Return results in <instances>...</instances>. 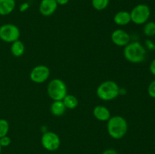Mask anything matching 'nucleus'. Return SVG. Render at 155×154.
Returning <instances> with one entry per match:
<instances>
[{
    "instance_id": "f257e3e1",
    "label": "nucleus",
    "mask_w": 155,
    "mask_h": 154,
    "mask_svg": "<svg viewBox=\"0 0 155 154\" xmlns=\"http://www.w3.org/2000/svg\"><path fill=\"white\" fill-rule=\"evenodd\" d=\"M128 122L121 116H110L107 122V131L108 135L114 140L124 138L128 131Z\"/></svg>"
},
{
    "instance_id": "f03ea898",
    "label": "nucleus",
    "mask_w": 155,
    "mask_h": 154,
    "mask_svg": "<svg viewBox=\"0 0 155 154\" xmlns=\"http://www.w3.org/2000/svg\"><path fill=\"white\" fill-rule=\"evenodd\" d=\"M123 54L124 58L130 63H140L146 58L147 50L141 42L135 41L124 47Z\"/></svg>"
},
{
    "instance_id": "7ed1b4c3",
    "label": "nucleus",
    "mask_w": 155,
    "mask_h": 154,
    "mask_svg": "<svg viewBox=\"0 0 155 154\" xmlns=\"http://www.w3.org/2000/svg\"><path fill=\"white\" fill-rule=\"evenodd\" d=\"M120 87L113 80H105L99 84L96 89V95L101 101H110L120 96Z\"/></svg>"
},
{
    "instance_id": "20e7f679",
    "label": "nucleus",
    "mask_w": 155,
    "mask_h": 154,
    "mask_svg": "<svg viewBox=\"0 0 155 154\" xmlns=\"http://www.w3.org/2000/svg\"><path fill=\"white\" fill-rule=\"evenodd\" d=\"M47 94L52 101H62L68 95V87L64 82L58 78L51 79L47 85Z\"/></svg>"
},
{
    "instance_id": "39448f33",
    "label": "nucleus",
    "mask_w": 155,
    "mask_h": 154,
    "mask_svg": "<svg viewBox=\"0 0 155 154\" xmlns=\"http://www.w3.org/2000/svg\"><path fill=\"white\" fill-rule=\"evenodd\" d=\"M130 13L131 22L136 25H144L149 20L151 9L147 5L139 4L135 6Z\"/></svg>"
},
{
    "instance_id": "423d86ee",
    "label": "nucleus",
    "mask_w": 155,
    "mask_h": 154,
    "mask_svg": "<svg viewBox=\"0 0 155 154\" xmlns=\"http://www.w3.org/2000/svg\"><path fill=\"white\" fill-rule=\"evenodd\" d=\"M21 30L13 24H5L0 26V39L6 43H12L20 39Z\"/></svg>"
},
{
    "instance_id": "0eeeda50",
    "label": "nucleus",
    "mask_w": 155,
    "mask_h": 154,
    "mask_svg": "<svg viewBox=\"0 0 155 154\" xmlns=\"http://www.w3.org/2000/svg\"><path fill=\"white\" fill-rule=\"evenodd\" d=\"M41 145L47 151L54 152L61 146V138L57 133L51 131H44L41 136Z\"/></svg>"
},
{
    "instance_id": "6e6552de",
    "label": "nucleus",
    "mask_w": 155,
    "mask_h": 154,
    "mask_svg": "<svg viewBox=\"0 0 155 154\" xmlns=\"http://www.w3.org/2000/svg\"><path fill=\"white\" fill-rule=\"evenodd\" d=\"M50 69L44 64L35 66L30 72V80L36 84H42L46 82L50 76Z\"/></svg>"
},
{
    "instance_id": "1a4fd4ad",
    "label": "nucleus",
    "mask_w": 155,
    "mask_h": 154,
    "mask_svg": "<svg viewBox=\"0 0 155 154\" xmlns=\"http://www.w3.org/2000/svg\"><path fill=\"white\" fill-rule=\"evenodd\" d=\"M110 40L118 47H125L131 41L130 35L126 30L117 29L112 32L110 35Z\"/></svg>"
},
{
    "instance_id": "9d476101",
    "label": "nucleus",
    "mask_w": 155,
    "mask_h": 154,
    "mask_svg": "<svg viewBox=\"0 0 155 154\" xmlns=\"http://www.w3.org/2000/svg\"><path fill=\"white\" fill-rule=\"evenodd\" d=\"M58 6L55 0H41L39 5V11L42 16L49 17L57 11Z\"/></svg>"
},
{
    "instance_id": "9b49d317",
    "label": "nucleus",
    "mask_w": 155,
    "mask_h": 154,
    "mask_svg": "<svg viewBox=\"0 0 155 154\" xmlns=\"http://www.w3.org/2000/svg\"><path fill=\"white\" fill-rule=\"evenodd\" d=\"M93 116L100 122H107L110 118V111L106 106L104 105H97L95 106L92 110Z\"/></svg>"
},
{
    "instance_id": "f8f14e48",
    "label": "nucleus",
    "mask_w": 155,
    "mask_h": 154,
    "mask_svg": "<svg viewBox=\"0 0 155 154\" xmlns=\"http://www.w3.org/2000/svg\"><path fill=\"white\" fill-rule=\"evenodd\" d=\"M114 23L120 27H124L131 23L130 13L127 11H120L117 12L113 18Z\"/></svg>"
},
{
    "instance_id": "ddd939ff",
    "label": "nucleus",
    "mask_w": 155,
    "mask_h": 154,
    "mask_svg": "<svg viewBox=\"0 0 155 154\" xmlns=\"http://www.w3.org/2000/svg\"><path fill=\"white\" fill-rule=\"evenodd\" d=\"M16 7L15 0H0V15L6 16L14 11Z\"/></svg>"
},
{
    "instance_id": "4468645a",
    "label": "nucleus",
    "mask_w": 155,
    "mask_h": 154,
    "mask_svg": "<svg viewBox=\"0 0 155 154\" xmlns=\"http://www.w3.org/2000/svg\"><path fill=\"white\" fill-rule=\"evenodd\" d=\"M67 108L65 107L62 101H53L50 105V112L54 116H62L66 112Z\"/></svg>"
},
{
    "instance_id": "2eb2a0df",
    "label": "nucleus",
    "mask_w": 155,
    "mask_h": 154,
    "mask_svg": "<svg viewBox=\"0 0 155 154\" xmlns=\"http://www.w3.org/2000/svg\"><path fill=\"white\" fill-rule=\"evenodd\" d=\"M11 44L12 45H11L10 51L14 57H20L24 55V52H25V45L22 41L18 39Z\"/></svg>"
},
{
    "instance_id": "dca6fc26",
    "label": "nucleus",
    "mask_w": 155,
    "mask_h": 154,
    "mask_svg": "<svg viewBox=\"0 0 155 154\" xmlns=\"http://www.w3.org/2000/svg\"><path fill=\"white\" fill-rule=\"evenodd\" d=\"M62 101H63L64 104L67 110H74V109H76L78 107L79 101L78 99H77V97L74 95L68 94V95L64 98Z\"/></svg>"
},
{
    "instance_id": "f3484780",
    "label": "nucleus",
    "mask_w": 155,
    "mask_h": 154,
    "mask_svg": "<svg viewBox=\"0 0 155 154\" xmlns=\"http://www.w3.org/2000/svg\"><path fill=\"white\" fill-rule=\"evenodd\" d=\"M143 33L147 37H153L155 36V22L148 21L144 24Z\"/></svg>"
},
{
    "instance_id": "a211bd4d",
    "label": "nucleus",
    "mask_w": 155,
    "mask_h": 154,
    "mask_svg": "<svg viewBox=\"0 0 155 154\" xmlns=\"http://www.w3.org/2000/svg\"><path fill=\"white\" fill-rule=\"evenodd\" d=\"M92 6L96 11H103L107 8L110 3V0H92Z\"/></svg>"
},
{
    "instance_id": "6ab92c4d",
    "label": "nucleus",
    "mask_w": 155,
    "mask_h": 154,
    "mask_svg": "<svg viewBox=\"0 0 155 154\" xmlns=\"http://www.w3.org/2000/svg\"><path fill=\"white\" fill-rule=\"evenodd\" d=\"M10 125L8 122L5 119H0V137L8 135Z\"/></svg>"
},
{
    "instance_id": "aec40b11",
    "label": "nucleus",
    "mask_w": 155,
    "mask_h": 154,
    "mask_svg": "<svg viewBox=\"0 0 155 154\" xmlns=\"http://www.w3.org/2000/svg\"><path fill=\"white\" fill-rule=\"evenodd\" d=\"M148 95L151 97V98L155 99V79L151 81L150 84L148 85V89H147Z\"/></svg>"
},
{
    "instance_id": "412c9836",
    "label": "nucleus",
    "mask_w": 155,
    "mask_h": 154,
    "mask_svg": "<svg viewBox=\"0 0 155 154\" xmlns=\"http://www.w3.org/2000/svg\"><path fill=\"white\" fill-rule=\"evenodd\" d=\"M11 143H12V140L8 135L0 137V144H1L2 147H7V146H10Z\"/></svg>"
},
{
    "instance_id": "4be33fe9",
    "label": "nucleus",
    "mask_w": 155,
    "mask_h": 154,
    "mask_svg": "<svg viewBox=\"0 0 155 154\" xmlns=\"http://www.w3.org/2000/svg\"><path fill=\"white\" fill-rule=\"evenodd\" d=\"M145 48H146V50H149V51H154L155 50V43L151 39H148L145 40Z\"/></svg>"
},
{
    "instance_id": "5701e85b",
    "label": "nucleus",
    "mask_w": 155,
    "mask_h": 154,
    "mask_svg": "<svg viewBox=\"0 0 155 154\" xmlns=\"http://www.w3.org/2000/svg\"><path fill=\"white\" fill-rule=\"evenodd\" d=\"M30 8V4L28 2H24L20 5L19 10L21 12H24Z\"/></svg>"
},
{
    "instance_id": "b1692460",
    "label": "nucleus",
    "mask_w": 155,
    "mask_h": 154,
    "mask_svg": "<svg viewBox=\"0 0 155 154\" xmlns=\"http://www.w3.org/2000/svg\"><path fill=\"white\" fill-rule=\"evenodd\" d=\"M101 154H119L117 151L114 148H108V149H106L105 150H104Z\"/></svg>"
},
{
    "instance_id": "393cba45",
    "label": "nucleus",
    "mask_w": 155,
    "mask_h": 154,
    "mask_svg": "<svg viewBox=\"0 0 155 154\" xmlns=\"http://www.w3.org/2000/svg\"><path fill=\"white\" fill-rule=\"evenodd\" d=\"M149 71L153 75L155 76V58L151 62L149 66Z\"/></svg>"
},
{
    "instance_id": "a878e982",
    "label": "nucleus",
    "mask_w": 155,
    "mask_h": 154,
    "mask_svg": "<svg viewBox=\"0 0 155 154\" xmlns=\"http://www.w3.org/2000/svg\"><path fill=\"white\" fill-rule=\"evenodd\" d=\"M58 5H65L69 2L70 0H55Z\"/></svg>"
},
{
    "instance_id": "bb28decb",
    "label": "nucleus",
    "mask_w": 155,
    "mask_h": 154,
    "mask_svg": "<svg viewBox=\"0 0 155 154\" xmlns=\"http://www.w3.org/2000/svg\"><path fill=\"white\" fill-rule=\"evenodd\" d=\"M2 147L1 144H0V154H1V152H2Z\"/></svg>"
},
{
    "instance_id": "cd10ccee",
    "label": "nucleus",
    "mask_w": 155,
    "mask_h": 154,
    "mask_svg": "<svg viewBox=\"0 0 155 154\" xmlns=\"http://www.w3.org/2000/svg\"><path fill=\"white\" fill-rule=\"evenodd\" d=\"M61 154H69V153H61Z\"/></svg>"
}]
</instances>
